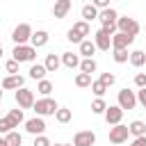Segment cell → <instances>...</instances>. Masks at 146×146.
<instances>
[{
  "label": "cell",
  "instance_id": "1",
  "mask_svg": "<svg viewBox=\"0 0 146 146\" xmlns=\"http://www.w3.org/2000/svg\"><path fill=\"white\" fill-rule=\"evenodd\" d=\"M116 18H119V14H116V9H112V7L98 11V21L103 23V30H105L107 34H114V32H116Z\"/></svg>",
  "mask_w": 146,
  "mask_h": 146
},
{
  "label": "cell",
  "instance_id": "2",
  "mask_svg": "<svg viewBox=\"0 0 146 146\" xmlns=\"http://www.w3.org/2000/svg\"><path fill=\"white\" fill-rule=\"evenodd\" d=\"M34 112H36V116H50V114H55L59 107H57V103L52 100V98H41V100H34Z\"/></svg>",
  "mask_w": 146,
  "mask_h": 146
},
{
  "label": "cell",
  "instance_id": "3",
  "mask_svg": "<svg viewBox=\"0 0 146 146\" xmlns=\"http://www.w3.org/2000/svg\"><path fill=\"white\" fill-rule=\"evenodd\" d=\"M116 30L123 32V34H128V36H135L139 32V23L135 18H130V16H119L116 18Z\"/></svg>",
  "mask_w": 146,
  "mask_h": 146
},
{
  "label": "cell",
  "instance_id": "4",
  "mask_svg": "<svg viewBox=\"0 0 146 146\" xmlns=\"http://www.w3.org/2000/svg\"><path fill=\"white\" fill-rule=\"evenodd\" d=\"M11 55H14V59H16L18 64H21V62H34V57H36V48H32V46H27V43H23V46H14Z\"/></svg>",
  "mask_w": 146,
  "mask_h": 146
},
{
  "label": "cell",
  "instance_id": "5",
  "mask_svg": "<svg viewBox=\"0 0 146 146\" xmlns=\"http://www.w3.org/2000/svg\"><path fill=\"white\" fill-rule=\"evenodd\" d=\"M16 103H18V107L21 110H30L32 105H34V91L32 89H27V87H21V89H16Z\"/></svg>",
  "mask_w": 146,
  "mask_h": 146
},
{
  "label": "cell",
  "instance_id": "6",
  "mask_svg": "<svg viewBox=\"0 0 146 146\" xmlns=\"http://www.w3.org/2000/svg\"><path fill=\"white\" fill-rule=\"evenodd\" d=\"M30 36H32V27H30L27 23L16 25V27H14V32H11V39H14V43H16V46L27 43V41H30Z\"/></svg>",
  "mask_w": 146,
  "mask_h": 146
},
{
  "label": "cell",
  "instance_id": "7",
  "mask_svg": "<svg viewBox=\"0 0 146 146\" xmlns=\"http://www.w3.org/2000/svg\"><path fill=\"white\" fill-rule=\"evenodd\" d=\"M128 135H130V130H128V125H123V123H116L114 128H110V141H112L114 146H121V144L128 139Z\"/></svg>",
  "mask_w": 146,
  "mask_h": 146
},
{
  "label": "cell",
  "instance_id": "8",
  "mask_svg": "<svg viewBox=\"0 0 146 146\" xmlns=\"http://www.w3.org/2000/svg\"><path fill=\"white\" fill-rule=\"evenodd\" d=\"M137 105V94L130 89H121L119 91V107L121 110H135Z\"/></svg>",
  "mask_w": 146,
  "mask_h": 146
},
{
  "label": "cell",
  "instance_id": "9",
  "mask_svg": "<svg viewBox=\"0 0 146 146\" xmlns=\"http://www.w3.org/2000/svg\"><path fill=\"white\" fill-rule=\"evenodd\" d=\"M94 46H96V50H110L112 48V34H107L103 27L94 34Z\"/></svg>",
  "mask_w": 146,
  "mask_h": 146
},
{
  "label": "cell",
  "instance_id": "10",
  "mask_svg": "<svg viewBox=\"0 0 146 146\" xmlns=\"http://www.w3.org/2000/svg\"><path fill=\"white\" fill-rule=\"evenodd\" d=\"M94 144H96V135L91 130H80L73 137V146H94Z\"/></svg>",
  "mask_w": 146,
  "mask_h": 146
},
{
  "label": "cell",
  "instance_id": "11",
  "mask_svg": "<svg viewBox=\"0 0 146 146\" xmlns=\"http://www.w3.org/2000/svg\"><path fill=\"white\" fill-rule=\"evenodd\" d=\"M103 114H105V121H107L110 125H116V123H121V119H123V110H121L119 105H110Z\"/></svg>",
  "mask_w": 146,
  "mask_h": 146
},
{
  "label": "cell",
  "instance_id": "12",
  "mask_svg": "<svg viewBox=\"0 0 146 146\" xmlns=\"http://www.w3.org/2000/svg\"><path fill=\"white\" fill-rule=\"evenodd\" d=\"M25 130H27L30 135H43V130H46V121H43L41 116L27 119V121H25Z\"/></svg>",
  "mask_w": 146,
  "mask_h": 146
},
{
  "label": "cell",
  "instance_id": "13",
  "mask_svg": "<svg viewBox=\"0 0 146 146\" xmlns=\"http://www.w3.org/2000/svg\"><path fill=\"white\" fill-rule=\"evenodd\" d=\"M48 32L46 30H36V32H32V36H30V46L32 48H43L46 43H48Z\"/></svg>",
  "mask_w": 146,
  "mask_h": 146
},
{
  "label": "cell",
  "instance_id": "14",
  "mask_svg": "<svg viewBox=\"0 0 146 146\" xmlns=\"http://www.w3.org/2000/svg\"><path fill=\"white\" fill-rule=\"evenodd\" d=\"M132 41H135V36H128L123 32H114L112 34V48H128Z\"/></svg>",
  "mask_w": 146,
  "mask_h": 146
},
{
  "label": "cell",
  "instance_id": "15",
  "mask_svg": "<svg viewBox=\"0 0 146 146\" xmlns=\"http://www.w3.org/2000/svg\"><path fill=\"white\" fill-rule=\"evenodd\" d=\"M23 84H25V78H23V75H7L0 87H2V89H21Z\"/></svg>",
  "mask_w": 146,
  "mask_h": 146
},
{
  "label": "cell",
  "instance_id": "16",
  "mask_svg": "<svg viewBox=\"0 0 146 146\" xmlns=\"http://www.w3.org/2000/svg\"><path fill=\"white\" fill-rule=\"evenodd\" d=\"M68 11H71V0H55V7H52L55 18H64Z\"/></svg>",
  "mask_w": 146,
  "mask_h": 146
},
{
  "label": "cell",
  "instance_id": "17",
  "mask_svg": "<svg viewBox=\"0 0 146 146\" xmlns=\"http://www.w3.org/2000/svg\"><path fill=\"white\" fill-rule=\"evenodd\" d=\"M71 32H73V34H78V36H80V39L84 41V36H89L91 27H89V23H87V21H78V23H75V25L71 27Z\"/></svg>",
  "mask_w": 146,
  "mask_h": 146
},
{
  "label": "cell",
  "instance_id": "18",
  "mask_svg": "<svg viewBox=\"0 0 146 146\" xmlns=\"http://www.w3.org/2000/svg\"><path fill=\"white\" fill-rule=\"evenodd\" d=\"M59 59H62V64H64L66 68H75V66H80V55H75V52H64Z\"/></svg>",
  "mask_w": 146,
  "mask_h": 146
},
{
  "label": "cell",
  "instance_id": "19",
  "mask_svg": "<svg viewBox=\"0 0 146 146\" xmlns=\"http://www.w3.org/2000/svg\"><path fill=\"white\" fill-rule=\"evenodd\" d=\"M59 64H62V59H59L55 52L46 55V62H43V66H46V71H48V73H55V71L59 68Z\"/></svg>",
  "mask_w": 146,
  "mask_h": 146
},
{
  "label": "cell",
  "instance_id": "20",
  "mask_svg": "<svg viewBox=\"0 0 146 146\" xmlns=\"http://www.w3.org/2000/svg\"><path fill=\"white\" fill-rule=\"evenodd\" d=\"M128 59H130V64H132V66H137V68H139V66H144V64H146V52H144V50H132Z\"/></svg>",
  "mask_w": 146,
  "mask_h": 146
},
{
  "label": "cell",
  "instance_id": "21",
  "mask_svg": "<svg viewBox=\"0 0 146 146\" xmlns=\"http://www.w3.org/2000/svg\"><path fill=\"white\" fill-rule=\"evenodd\" d=\"M96 68H98V64H96V59L94 57H87V59H80V71L82 73H96Z\"/></svg>",
  "mask_w": 146,
  "mask_h": 146
},
{
  "label": "cell",
  "instance_id": "22",
  "mask_svg": "<svg viewBox=\"0 0 146 146\" xmlns=\"http://www.w3.org/2000/svg\"><path fill=\"white\" fill-rule=\"evenodd\" d=\"M128 130H130V135H135V137H144L146 135V123L144 121H132L130 125H128Z\"/></svg>",
  "mask_w": 146,
  "mask_h": 146
},
{
  "label": "cell",
  "instance_id": "23",
  "mask_svg": "<svg viewBox=\"0 0 146 146\" xmlns=\"http://www.w3.org/2000/svg\"><path fill=\"white\" fill-rule=\"evenodd\" d=\"M46 73H48V71H46L43 64H32V66H30V78H32V80H43Z\"/></svg>",
  "mask_w": 146,
  "mask_h": 146
},
{
  "label": "cell",
  "instance_id": "24",
  "mask_svg": "<svg viewBox=\"0 0 146 146\" xmlns=\"http://www.w3.org/2000/svg\"><path fill=\"white\" fill-rule=\"evenodd\" d=\"M80 14H82V21H87V23L94 21V18H98V9H96L94 5H84Z\"/></svg>",
  "mask_w": 146,
  "mask_h": 146
},
{
  "label": "cell",
  "instance_id": "25",
  "mask_svg": "<svg viewBox=\"0 0 146 146\" xmlns=\"http://www.w3.org/2000/svg\"><path fill=\"white\" fill-rule=\"evenodd\" d=\"M94 52H96V46H94V41H82V43H80V55H82L84 59H87V57H91Z\"/></svg>",
  "mask_w": 146,
  "mask_h": 146
},
{
  "label": "cell",
  "instance_id": "26",
  "mask_svg": "<svg viewBox=\"0 0 146 146\" xmlns=\"http://www.w3.org/2000/svg\"><path fill=\"white\" fill-rule=\"evenodd\" d=\"M112 50H114V62L116 64H125L128 62V57H130L128 48H112Z\"/></svg>",
  "mask_w": 146,
  "mask_h": 146
},
{
  "label": "cell",
  "instance_id": "27",
  "mask_svg": "<svg viewBox=\"0 0 146 146\" xmlns=\"http://www.w3.org/2000/svg\"><path fill=\"white\" fill-rule=\"evenodd\" d=\"M71 116H73V112H71L68 107H59V110L55 112V119H57L59 123H68V121H71Z\"/></svg>",
  "mask_w": 146,
  "mask_h": 146
},
{
  "label": "cell",
  "instance_id": "28",
  "mask_svg": "<svg viewBox=\"0 0 146 146\" xmlns=\"http://www.w3.org/2000/svg\"><path fill=\"white\" fill-rule=\"evenodd\" d=\"M7 119L11 121V125H14V128H18V125L23 123V110H11V112L7 114Z\"/></svg>",
  "mask_w": 146,
  "mask_h": 146
},
{
  "label": "cell",
  "instance_id": "29",
  "mask_svg": "<svg viewBox=\"0 0 146 146\" xmlns=\"http://www.w3.org/2000/svg\"><path fill=\"white\" fill-rule=\"evenodd\" d=\"M36 91L41 94V96H50V91H52V82L50 80H39V87H36Z\"/></svg>",
  "mask_w": 146,
  "mask_h": 146
},
{
  "label": "cell",
  "instance_id": "30",
  "mask_svg": "<svg viewBox=\"0 0 146 146\" xmlns=\"http://www.w3.org/2000/svg\"><path fill=\"white\" fill-rule=\"evenodd\" d=\"M5 141H7L9 146H21V144H23V137H21V135H18L16 130H11V132H7Z\"/></svg>",
  "mask_w": 146,
  "mask_h": 146
},
{
  "label": "cell",
  "instance_id": "31",
  "mask_svg": "<svg viewBox=\"0 0 146 146\" xmlns=\"http://www.w3.org/2000/svg\"><path fill=\"white\" fill-rule=\"evenodd\" d=\"M75 84L78 87H91V75L89 73H78L75 75Z\"/></svg>",
  "mask_w": 146,
  "mask_h": 146
},
{
  "label": "cell",
  "instance_id": "32",
  "mask_svg": "<svg viewBox=\"0 0 146 146\" xmlns=\"http://www.w3.org/2000/svg\"><path fill=\"white\" fill-rule=\"evenodd\" d=\"M105 110H107V105H105L103 98H96V100L91 103V112H94V114H103Z\"/></svg>",
  "mask_w": 146,
  "mask_h": 146
},
{
  "label": "cell",
  "instance_id": "33",
  "mask_svg": "<svg viewBox=\"0 0 146 146\" xmlns=\"http://www.w3.org/2000/svg\"><path fill=\"white\" fill-rule=\"evenodd\" d=\"M91 91H94V94H96L98 98H103V94L107 91V87H105V84H103L100 80H96V82H91Z\"/></svg>",
  "mask_w": 146,
  "mask_h": 146
},
{
  "label": "cell",
  "instance_id": "34",
  "mask_svg": "<svg viewBox=\"0 0 146 146\" xmlns=\"http://www.w3.org/2000/svg\"><path fill=\"white\" fill-rule=\"evenodd\" d=\"M11 130H14V125H11V121H9L7 116H5V119L0 116V135H7V132H11Z\"/></svg>",
  "mask_w": 146,
  "mask_h": 146
},
{
  "label": "cell",
  "instance_id": "35",
  "mask_svg": "<svg viewBox=\"0 0 146 146\" xmlns=\"http://www.w3.org/2000/svg\"><path fill=\"white\" fill-rule=\"evenodd\" d=\"M100 82H103L105 87H112V84L116 82V75H114V73H100Z\"/></svg>",
  "mask_w": 146,
  "mask_h": 146
},
{
  "label": "cell",
  "instance_id": "36",
  "mask_svg": "<svg viewBox=\"0 0 146 146\" xmlns=\"http://www.w3.org/2000/svg\"><path fill=\"white\" fill-rule=\"evenodd\" d=\"M5 71L11 73V75H18V62H16V59H9V62L5 64Z\"/></svg>",
  "mask_w": 146,
  "mask_h": 146
},
{
  "label": "cell",
  "instance_id": "37",
  "mask_svg": "<svg viewBox=\"0 0 146 146\" xmlns=\"http://www.w3.org/2000/svg\"><path fill=\"white\" fill-rule=\"evenodd\" d=\"M135 84H137L139 89H144V87H146V73H137V75H135Z\"/></svg>",
  "mask_w": 146,
  "mask_h": 146
},
{
  "label": "cell",
  "instance_id": "38",
  "mask_svg": "<svg viewBox=\"0 0 146 146\" xmlns=\"http://www.w3.org/2000/svg\"><path fill=\"white\" fill-rule=\"evenodd\" d=\"M91 5H94L96 9H107V7H110V0H91Z\"/></svg>",
  "mask_w": 146,
  "mask_h": 146
},
{
  "label": "cell",
  "instance_id": "39",
  "mask_svg": "<svg viewBox=\"0 0 146 146\" xmlns=\"http://www.w3.org/2000/svg\"><path fill=\"white\" fill-rule=\"evenodd\" d=\"M137 103H139V105H144V107H146V87H144V89H139V91H137Z\"/></svg>",
  "mask_w": 146,
  "mask_h": 146
},
{
  "label": "cell",
  "instance_id": "40",
  "mask_svg": "<svg viewBox=\"0 0 146 146\" xmlns=\"http://www.w3.org/2000/svg\"><path fill=\"white\" fill-rule=\"evenodd\" d=\"M34 146H50V141H48V137H43V135H39V137L34 139Z\"/></svg>",
  "mask_w": 146,
  "mask_h": 146
},
{
  "label": "cell",
  "instance_id": "41",
  "mask_svg": "<svg viewBox=\"0 0 146 146\" xmlns=\"http://www.w3.org/2000/svg\"><path fill=\"white\" fill-rule=\"evenodd\" d=\"M130 146H146V135H144V137H135Z\"/></svg>",
  "mask_w": 146,
  "mask_h": 146
},
{
  "label": "cell",
  "instance_id": "42",
  "mask_svg": "<svg viewBox=\"0 0 146 146\" xmlns=\"http://www.w3.org/2000/svg\"><path fill=\"white\" fill-rule=\"evenodd\" d=\"M0 146H9V144H7V141H5V139H0Z\"/></svg>",
  "mask_w": 146,
  "mask_h": 146
},
{
  "label": "cell",
  "instance_id": "43",
  "mask_svg": "<svg viewBox=\"0 0 146 146\" xmlns=\"http://www.w3.org/2000/svg\"><path fill=\"white\" fill-rule=\"evenodd\" d=\"M55 146H71V144H55Z\"/></svg>",
  "mask_w": 146,
  "mask_h": 146
},
{
  "label": "cell",
  "instance_id": "44",
  "mask_svg": "<svg viewBox=\"0 0 146 146\" xmlns=\"http://www.w3.org/2000/svg\"><path fill=\"white\" fill-rule=\"evenodd\" d=\"M0 100H2V87H0Z\"/></svg>",
  "mask_w": 146,
  "mask_h": 146
},
{
  "label": "cell",
  "instance_id": "45",
  "mask_svg": "<svg viewBox=\"0 0 146 146\" xmlns=\"http://www.w3.org/2000/svg\"><path fill=\"white\" fill-rule=\"evenodd\" d=\"M0 57H2V43H0Z\"/></svg>",
  "mask_w": 146,
  "mask_h": 146
}]
</instances>
